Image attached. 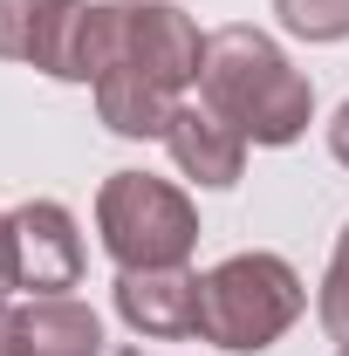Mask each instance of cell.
<instances>
[{
  "label": "cell",
  "instance_id": "1",
  "mask_svg": "<svg viewBox=\"0 0 349 356\" xmlns=\"http://www.w3.org/2000/svg\"><path fill=\"white\" fill-rule=\"evenodd\" d=\"M199 96L213 110H226L247 131V144H261V151H288L315 124V83L281 55V42L267 28H247V21L206 35Z\"/></svg>",
  "mask_w": 349,
  "mask_h": 356
},
{
  "label": "cell",
  "instance_id": "2",
  "mask_svg": "<svg viewBox=\"0 0 349 356\" xmlns=\"http://www.w3.org/2000/svg\"><path fill=\"white\" fill-rule=\"evenodd\" d=\"M308 315V281L281 254H226L219 267L199 274V343L226 356H261L274 350L295 322Z\"/></svg>",
  "mask_w": 349,
  "mask_h": 356
},
{
  "label": "cell",
  "instance_id": "3",
  "mask_svg": "<svg viewBox=\"0 0 349 356\" xmlns=\"http://www.w3.org/2000/svg\"><path fill=\"white\" fill-rule=\"evenodd\" d=\"M96 240L117 267H185L199 247V206L172 178L110 172L96 185Z\"/></svg>",
  "mask_w": 349,
  "mask_h": 356
},
{
  "label": "cell",
  "instance_id": "4",
  "mask_svg": "<svg viewBox=\"0 0 349 356\" xmlns=\"http://www.w3.org/2000/svg\"><path fill=\"white\" fill-rule=\"evenodd\" d=\"M28 69L96 89L110 69H124V0H55Z\"/></svg>",
  "mask_w": 349,
  "mask_h": 356
},
{
  "label": "cell",
  "instance_id": "5",
  "mask_svg": "<svg viewBox=\"0 0 349 356\" xmlns=\"http://www.w3.org/2000/svg\"><path fill=\"white\" fill-rule=\"evenodd\" d=\"M7 233H14V288L28 295H69L83 288V226L62 199H28L7 213Z\"/></svg>",
  "mask_w": 349,
  "mask_h": 356
},
{
  "label": "cell",
  "instance_id": "6",
  "mask_svg": "<svg viewBox=\"0 0 349 356\" xmlns=\"http://www.w3.org/2000/svg\"><path fill=\"white\" fill-rule=\"evenodd\" d=\"M124 69H144L151 83L185 96L199 83V69H206L199 21L185 7H172V0H124Z\"/></svg>",
  "mask_w": 349,
  "mask_h": 356
},
{
  "label": "cell",
  "instance_id": "7",
  "mask_svg": "<svg viewBox=\"0 0 349 356\" xmlns=\"http://www.w3.org/2000/svg\"><path fill=\"white\" fill-rule=\"evenodd\" d=\"M165 151H172V165L192 178L199 192H233L254 144H247V131H240L226 110H213L206 96H178L172 124H165Z\"/></svg>",
  "mask_w": 349,
  "mask_h": 356
},
{
  "label": "cell",
  "instance_id": "8",
  "mask_svg": "<svg viewBox=\"0 0 349 356\" xmlns=\"http://www.w3.org/2000/svg\"><path fill=\"white\" fill-rule=\"evenodd\" d=\"M110 302L137 336H158V343L199 336V274L192 267H117Z\"/></svg>",
  "mask_w": 349,
  "mask_h": 356
},
{
  "label": "cell",
  "instance_id": "9",
  "mask_svg": "<svg viewBox=\"0 0 349 356\" xmlns=\"http://www.w3.org/2000/svg\"><path fill=\"white\" fill-rule=\"evenodd\" d=\"M96 96V117H103V131L117 137H165V124H172V89L151 83L144 69H110L103 83L89 89Z\"/></svg>",
  "mask_w": 349,
  "mask_h": 356
},
{
  "label": "cell",
  "instance_id": "10",
  "mask_svg": "<svg viewBox=\"0 0 349 356\" xmlns=\"http://www.w3.org/2000/svg\"><path fill=\"white\" fill-rule=\"evenodd\" d=\"M28 356H103V315L76 295H28Z\"/></svg>",
  "mask_w": 349,
  "mask_h": 356
},
{
  "label": "cell",
  "instance_id": "11",
  "mask_svg": "<svg viewBox=\"0 0 349 356\" xmlns=\"http://www.w3.org/2000/svg\"><path fill=\"white\" fill-rule=\"evenodd\" d=\"M274 21L295 35V42H349V0H274Z\"/></svg>",
  "mask_w": 349,
  "mask_h": 356
},
{
  "label": "cell",
  "instance_id": "12",
  "mask_svg": "<svg viewBox=\"0 0 349 356\" xmlns=\"http://www.w3.org/2000/svg\"><path fill=\"white\" fill-rule=\"evenodd\" d=\"M315 322L329 329V343H343L349 350V220L336 233V254L322 267V288H315Z\"/></svg>",
  "mask_w": 349,
  "mask_h": 356
},
{
  "label": "cell",
  "instance_id": "13",
  "mask_svg": "<svg viewBox=\"0 0 349 356\" xmlns=\"http://www.w3.org/2000/svg\"><path fill=\"white\" fill-rule=\"evenodd\" d=\"M55 0H0V62H28Z\"/></svg>",
  "mask_w": 349,
  "mask_h": 356
},
{
  "label": "cell",
  "instance_id": "14",
  "mask_svg": "<svg viewBox=\"0 0 349 356\" xmlns=\"http://www.w3.org/2000/svg\"><path fill=\"white\" fill-rule=\"evenodd\" d=\"M0 356H28V322H21V309H7V302H0Z\"/></svg>",
  "mask_w": 349,
  "mask_h": 356
},
{
  "label": "cell",
  "instance_id": "15",
  "mask_svg": "<svg viewBox=\"0 0 349 356\" xmlns=\"http://www.w3.org/2000/svg\"><path fill=\"white\" fill-rule=\"evenodd\" d=\"M329 158L349 172V96L336 103V117H329Z\"/></svg>",
  "mask_w": 349,
  "mask_h": 356
},
{
  "label": "cell",
  "instance_id": "16",
  "mask_svg": "<svg viewBox=\"0 0 349 356\" xmlns=\"http://www.w3.org/2000/svg\"><path fill=\"white\" fill-rule=\"evenodd\" d=\"M14 288V233H7V213H0V295Z\"/></svg>",
  "mask_w": 349,
  "mask_h": 356
},
{
  "label": "cell",
  "instance_id": "17",
  "mask_svg": "<svg viewBox=\"0 0 349 356\" xmlns=\"http://www.w3.org/2000/svg\"><path fill=\"white\" fill-rule=\"evenodd\" d=\"M336 356H349V350H336Z\"/></svg>",
  "mask_w": 349,
  "mask_h": 356
}]
</instances>
